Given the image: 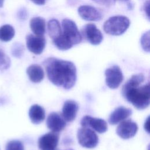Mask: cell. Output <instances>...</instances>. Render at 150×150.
<instances>
[{
	"mask_svg": "<svg viewBox=\"0 0 150 150\" xmlns=\"http://www.w3.org/2000/svg\"><path fill=\"white\" fill-rule=\"evenodd\" d=\"M81 125L83 127L92 128L98 133H104L107 130V122L101 118L92 117L89 115H86L81 120Z\"/></svg>",
	"mask_w": 150,
	"mask_h": 150,
	"instance_id": "9c48e42d",
	"label": "cell"
},
{
	"mask_svg": "<svg viewBox=\"0 0 150 150\" xmlns=\"http://www.w3.org/2000/svg\"><path fill=\"white\" fill-rule=\"evenodd\" d=\"M15 35L13 28L9 25H4L0 28V40L2 42L10 41Z\"/></svg>",
	"mask_w": 150,
	"mask_h": 150,
	"instance_id": "ffe728a7",
	"label": "cell"
},
{
	"mask_svg": "<svg viewBox=\"0 0 150 150\" xmlns=\"http://www.w3.org/2000/svg\"><path fill=\"white\" fill-rule=\"evenodd\" d=\"M6 150H24V146L21 141L12 140L6 144Z\"/></svg>",
	"mask_w": 150,
	"mask_h": 150,
	"instance_id": "603a6c76",
	"label": "cell"
},
{
	"mask_svg": "<svg viewBox=\"0 0 150 150\" xmlns=\"http://www.w3.org/2000/svg\"><path fill=\"white\" fill-rule=\"evenodd\" d=\"M24 47L19 43H15L12 47V53L15 57H20L22 55Z\"/></svg>",
	"mask_w": 150,
	"mask_h": 150,
	"instance_id": "cb8c5ba5",
	"label": "cell"
},
{
	"mask_svg": "<svg viewBox=\"0 0 150 150\" xmlns=\"http://www.w3.org/2000/svg\"><path fill=\"white\" fill-rule=\"evenodd\" d=\"M66 150H73V149H66Z\"/></svg>",
	"mask_w": 150,
	"mask_h": 150,
	"instance_id": "1f68e13d",
	"label": "cell"
},
{
	"mask_svg": "<svg viewBox=\"0 0 150 150\" xmlns=\"http://www.w3.org/2000/svg\"><path fill=\"white\" fill-rule=\"evenodd\" d=\"M29 116L32 123L39 124L45 120V111L40 105L34 104L29 108Z\"/></svg>",
	"mask_w": 150,
	"mask_h": 150,
	"instance_id": "2e32d148",
	"label": "cell"
},
{
	"mask_svg": "<svg viewBox=\"0 0 150 150\" xmlns=\"http://www.w3.org/2000/svg\"><path fill=\"white\" fill-rule=\"evenodd\" d=\"M83 34L87 40L93 45H98L103 39L101 31L93 23H88L83 28Z\"/></svg>",
	"mask_w": 150,
	"mask_h": 150,
	"instance_id": "8fae6325",
	"label": "cell"
},
{
	"mask_svg": "<svg viewBox=\"0 0 150 150\" xmlns=\"http://www.w3.org/2000/svg\"><path fill=\"white\" fill-rule=\"evenodd\" d=\"M62 26L61 35L53 40L54 46L58 49L67 50L81 42L82 37L74 22L69 19H64Z\"/></svg>",
	"mask_w": 150,
	"mask_h": 150,
	"instance_id": "3957f363",
	"label": "cell"
},
{
	"mask_svg": "<svg viewBox=\"0 0 150 150\" xmlns=\"http://www.w3.org/2000/svg\"><path fill=\"white\" fill-rule=\"evenodd\" d=\"M144 128L148 133H149V117H148L144 124Z\"/></svg>",
	"mask_w": 150,
	"mask_h": 150,
	"instance_id": "83f0119b",
	"label": "cell"
},
{
	"mask_svg": "<svg viewBox=\"0 0 150 150\" xmlns=\"http://www.w3.org/2000/svg\"><path fill=\"white\" fill-rule=\"evenodd\" d=\"M59 139L58 132H50L41 136L38 140V146L40 150H55Z\"/></svg>",
	"mask_w": 150,
	"mask_h": 150,
	"instance_id": "30bf717a",
	"label": "cell"
},
{
	"mask_svg": "<svg viewBox=\"0 0 150 150\" xmlns=\"http://www.w3.org/2000/svg\"><path fill=\"white\" fill-rule=\"evenodd\" d=\"M131 114V109L124 107H119L111 113L108 118V122L111 125H115L127 119Z\"/></svg>",
	"mask_w": 150,
	"mask_h": 150,
	"instance_id": "9a60e30c",
	"label": "cell"
},
{
	"mask_svg": "<svg viewBox=\"0 0 150 150\" xmlns=\"http://www.w3.org/2000/svg\"><path fill=\"white\" fill-rule=\"evenodd\" d=\"M138 129V125L135 122L131 120H127L120 122L117 128L116 132L120 138L127 139L134 137Z\"/></svg>",
	"mask_w": 150,
	"mask_h": 150,
	"instance_id": "52a82bcc",
	"label": "cell"
},
{
	"mask_svg": "<svg viewBox=\"0 0 150 150\" xmlns=\"http://www.w3.org/2000/svg\"><path fill=\"white\" fill-rule=\"evenodd\" d=\"M105 76L106 84L111 89L118 88L124 79L122 71L118 66H113L106 69Z\"/></svg>",
	"mask_w": 150,
	"mask_h": 150,
	"instance_id": "8992f818",
	"label": "cell"
},
{
	"mask_svg": "<svg viewBox=\"0 0 150 150\" xmlns=\"http://www.w3.org/2000/svg\"><path fill=\"white\" fill-rule=\"evenodd\" d=\"M140 43L142 49L146 52L150 50V31L148 30L144 33L140 39Z\"/></svg>",
	"mask_w": 150,
	"mask_h": 150,
	"instance_id": "44dd1931",
	"label": "cell"
},
{
	"mask_svg": "<svg viewBox=\"0 0 150 150\" xmlns=\"http://www.w3.org/2000/svg\"><path fill=\"white\" fill-rule=\"evenodd\" d=\"M93 1L97 4H99L100 5L106 6L111 5L113 2V0H93Z\"/></svg>",
	"mask_w": 150,
	"mask_h": 150,
	"instance_id": "484cf974",
	"label": "cell"
},
{
	"mask_svg": "<svg viewBox=\"0 0 150 150\" xmlns=\"http://www.w3.org/2000/svg\"><path fill=\"white\" fill-rule=\"evenodd\" d=\"M129 25V19L127 16H114L104 22L103 28L105 32L109 35L119 36L128 29Z\"/></svg>",
	"mask_w": 150,
	"mask_h": 150,
	"instance_id": "277c9868",
	"label": "cell"
},
{
	"mask_svg": "<svg viewBox=\"0 0 150 150\" xmlns=\"http://www.w3.org/2000/svg\"><path fill=\"white\" fill-rule=\"evenodd\" d=\"M117 1H125V2H127V1H128L129 0H113V2H116Z\"/></svg>",
	"mask_w": 150,
	"mask_h": 150,
	"instance_id": "4dcf8cb0",
	"label": "cell"
},
{
	"mask_svg": "<svg viewBox=\"0 0 150 150\" xmlns=\"http://www.w3.org/2000/svg\"><path fill=\"white\" fill-rule=\"evenodd\" d=\"M5 0H0V8H2L4 5V2Z\"/></svg>",
	"mask_w": 150,
	"mask_h": 150,
	"instance_id": "f546056e",
	"label": "cell"
},
{
	"mask_svg": "<svg viewBox=\"0 0 150 150\" xmlns=\"http://www.w3.org/2000/svg\"><path fill=\"white\" fill-rule=\"evenodd\" d=\"M143 9L145 13L146 14V17L149 19V1L147 0L145 2L143 6Z\"/></svg>",
	"mask_w": 150,
	"mask_h": 150,
	"instance_id": "4316f807",
	"label": "cell"
},
{
	"mask_svg": "<svg viewBox=\"0 0 150 150\" xmlns=\"http://www.w3.org/2000/svg\"><path fill=\"white\" fill-rule=\"evenodd\" d=\"M80 16L84 20L98 21L101 19L102 13L95 7L90 5H81L78 8Z\"/></svg>",
	"mask_w": 150,
	"mask_h": 150,
	"instance_id": "7c38bea8",
	"label": "cell"
},
{
	"mask_svg": "<svg viewBox=\"0 0 150 150\" xmlns=\"http://www.w3.org/2000/svg\"><path fill=\"white\" fill-rule=\"evenodd\" d=\"M27 74L33 83H39L44 78V72L42 67L38 64H33L29 66L26 70Z\"/></svg>",
	"mask_w": 150,
	"mask_h": 150,
	"instance_id": "ac0fdd59",
	"label": "cell"
},
{
	"mask_svg": "<svg viewBox=\"0 0 150 150\" xmlns=\"http://www.w3.org/2000/svg\"><path fill=\"white\" fill-rule=\"evenodd\" d=\"M26 42L29 50L35 54H41L46 46V40L43 36L29 34L26 37Z\"/></svg>",
	"mask_w": 150,
	"mask_h": 150,
	"instance_id": "ba28073f",
	"label": "cell"
},
{
	"mask_svg": "<svg viewBox=\"0 0 150 150\" xmlns=\"http://www.w3.org/2000/svg\"><path fill=\"white\" fill-rule=\"evenodd\" d=\"M28 15V12L25 8H21L18 12V17L21 20H25Z\"/></svg>",
	"mask_w": 150,
	"mask_h": 150,
	"instance_id": "d4e9b609",
	"label": "cell"
},
{
	"mask_svg": "<svg viewBox=\"0 0 150 150\" xmlns=\"http://www.w3.org/2000/svg\"><path fill=\"white\" fill-rule=\"evenodd\" d=\"M144 81L142 73L134 74L122 88L123 97L138 110L145 109L150 103L149 83L142 84Z\"/></svg>",
	"mask_w": 150,
	"mask_h": 150,
	"instance_id": "7a4b0ae2",
	"label": "cell"
},
{
	"mask_svg": "<svg viewBox=\"0 0 150 150\" xmlns=\"http://www.w3.org/2000/svg\"><path fill=\"white\" fill-rule=\"evenodd\" d=\"M47 76L51 83L56 86L69 90L75 84L77 70L70 61L49 57L43 62Z\"/></svg>",
	"mask_w": 150,
	"mask_h": 150,
	"instance_id": "6da1fadb",
	"label": "cell"
},
{
	"mask_svg": "<svg viewBox=\"0 0 150 150\" xmlns=\"http://www.w3.org/2000/svg\"><path fill=\"white\" fill-rule=\"evenodd\" d=\"M79 143L86 148H94L98 142V138L94 130L87 128L81 127L79 128L77 132Z\"/></svg>",
	"mask_w": 150,
	"mask_h": 150,
	"instance_id": "5b68a950",
	"label": "cell"
},
{
	"mask_svg": "<svg viewBox=\"0 0 150 150\" xmlns=\"http://www.w3.org/2000/svg\"><path fill=\"white\" fill-rule=\"evenodd\" d=\"M11 64L9 57L5 53V52L0 49V69H7Z\"/></svg>",
	"mask_w": 150,
	"mask_h": 150,
	"instance_id": "7402d4cb",
	"label": "cell"
},
{
	"mask_svg": "<svg viewBox=\"0 0 150 150\" xmlns=\"http://www.w3.org/2000/svg\"><path fill=\"white\" fill-rule=\"evenodd\" d=\"M30 28L33 33L37 36H43L46 31V22L44 18L36 16L30 21Z\"/></svg>",
	"mask_w": 150,
	"mask_h": 150,
	"instance_id": "e0dca14e",
	"label": "cell"
},
{
	"mask_svg": "<svg viewBox=\"0 0 150 150\" xmlns=\"http://www.w3.org/2000/svg\"><path fill=\"white\" fill-rule=\"evenodd\" d=\"M46 125L52 131L59 132L66 127V121L58 113L53 112L50 113L46 120Z\"/></svg>",
	"mask_w": 150,
	"mask_h": 150,
	"instance_id": "4fadbf2b",
	"label": "cell"
},
{
	"mask_svg": "<svg viewBox=\"0 0 150 150\" xmlns=\"http://www.w3.org/2000/svg\"><path fill=\"white\" fill-rule=\"evenodd\" d=\"M47 32L52 40L59 37L62 33L60 22L56 19H52L47 23Z\"/></svg>",
	"mask_w": 150,
	"mask_h": 150,
	"instance_id": "d6986e66",
	"label": "cell"
},
{
	"mask_svg": "<svg viewBox=\"0 0 150 150\" xmlns=\"http://www.w3.org/2000/svg\"><path fill=\"white\" fill-rule=\"evenodd\" d=\"M30 1L36 5H42L45 4L46 0H30Z\"/></svg>",
	"mask_w": 150,
	"mask_h": 150,
	"instance_id": "f1b7e54d",
	"label": "cell"
},
{
	"mask_svg": "<svg viewBox=\"0 0 150 150\" xmlns=\"http://www.w3.org/2000/svg\"><path fill=\"white\" fill-rule=\"evenodd\" d=\"M78 110L79 105L75 101H66L62 108V115L64 120L67 122L73 121L76 117Z\"/></svg>",
	"mask_w": 150,
	"mask_h": 150,
	"instance_id": "5bb4252c",
	"label": "cell"
}]
</instances>
